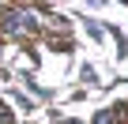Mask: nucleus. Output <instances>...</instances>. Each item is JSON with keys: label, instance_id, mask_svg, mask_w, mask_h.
I'll return each instance as SVG.
<instances>
[{"label": "nucleus", "instance_id": "7ed1b4c3", "mask_svg": "<svg viewBox=\"0 0 128 124\" xmlns=\"http://www.w3.org/2000/svg\"><path fill=\"white\" fill-rule=\"evenodd\" d=\"M94 124H117V120H113V109H106V113H98V117H94Z\"/></svg>", "mask_w": 128, "mask_h": 124}, {"label": "nucleus", "instance_id": "f257e3e1", "mask_svg": "<svg viewBox=\"0 0 128 124\" xmlns=\"http://www.w3.org/2000/svg\"><path fill=\"white\" fill-rule=\"evenodd\" d=\"M0 30L12 34V38H30L38 30V19L26 8H4V11H0Z\"/></svg>", "mask_w": 128, "mask_h": 124}, {"label": "nucleus", "instance_id": "f03ea898", "mask_svg": "<svg viewBox=\"0 0 128 124\" xmlns=\"http://www.w3.org/2000/svg\"><path fill=\"white\" fill-rule=\"evenodd\" d=\"M0 124H15V117H12V109L0 102Z\"/></svg>", "mask_w": 128, "mask_h": 124}, {"label": "nucleus", "instance_id": "20e7f679", "mask_svg": "<svg viewBox=\"0 0 128 124\" xmlns=\"http://www.w3.org/2000/svg\"><path fill=\"white\" fill-rule=\"evenodd\" d=\"M113 113H120V124H128V105H117Z\"/></svg>", "mask_w": 128, "mask_h": 124}]
</instances>
